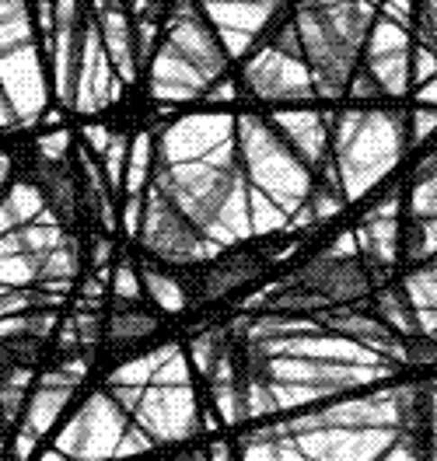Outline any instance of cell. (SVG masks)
Wrapping results in <instances>:
<instances>
[{"label":"cell","instance_id":"6da1fadb","mask_svg":"<svg viewBox=\"0 0 437 461\" xmlns=\"http://www.w3.org/2000/svg\"><path fill=\"white\" fill-rule=\"evenodd\" d=\"M165 18V39L150 63V95L161 102L200 98L228 70L224 39L196 0H172Z\"/></svg>","mask_w":437,"mask_h":461},{"label":"cell","instance_id":"7a4b0ae2","mask_svg":"<svg viewBox=\"0 0 437 461\" xmlns=\"http://www.w3.org/2000/svg\"><path fill=\"white\" fill-rule=\"evenodd\" d=\"M301 59L325 95H340L353 81L368 35L364 7L353 0H301L294 14Z\"/></svg>","mask_w":437,"mask_h":461},{"label":"cell","instance_id":"3957f363","mask_svg":"<svg viewBox=\"0 0 437 461\" xmlns=\"http://www.w3.org/2000/svg\"><path fill=\"white\" fill-rule=\"evenodd\" d=\"M137 238L144 241L147 256L158 259L161 266L186 269V266H200L206 262L217 245L196 228L182 210H175L154 185L144 193V213H141V230Z\"/></svg>","mask_w":437,"mask_h":461},{"label":"cell","instance_id":"277c9868","mask_svg":"<svg viewBox=\"0 0 437 461\" xmlns=\"http://www.w3.org/2000/svg\"><path fill=\"white\" fill-rule=\"evenodd\" d=\"M301 290H308L322 308L329 304H353L360 301L368 290H371V273H368V262L357 259V256H336V252H325L308 262L297 280Z\"/></svg>","mask_w":437,"mask_h":461},{"label":"cell","instance_id":"5b68a950","mask_svg":"<svg viewBox=\"0 0 437 461\" xmlns=\"http://www.w3.org/2000/svg\"><path fill=\"white\" fill-rule=\"evenodd\" d=\"M32 189L39 193V200L46 203V210L59 221V228H70L77 217V178L67 172L63 158H46L39 154L32 165Z\"/></svg>","mask_w":437,"mask_h":461},{"label":"cell","instance_id":"8992f818","mask_svg":"<svg viewBox=\"0 0 437 461\" xmlns=\"http://www.w3.org/2000/svg\"><path fill=\"white\" fill-rule=\"evenodd\" d=\"M98 39H102V50L113 63V70H119V77L130 85L133 70H137L133 25H130V18H126L119 0H98Z\"/></svg>","mask_w":437,"mask_h":461},{"label":"cell","instance_id":"52a82bcc","mask_svg":"<svg viewBox=\"0 0 437 461\" xmlns=\"http://www.w3.org/2000/svg\"><path fill=\"white\" fill-rule=\"evenodd\" d=\"M141 287L147 301H154L161 312H172V315L193 301V287L178 273H172V266H154V262L141 266Z\"/></svg>","mask_w":437,"mask_h":461},{"label":"cell","instance_id":"ba28073f","mask_svg":"<svg viewBox=\"0 0 437 461\" xmlns=\"http://www.w3.org/2000/svg\"><path fill=\"white\" fill-rule=\"evenodd\" d=\"M252 276H256V259L245 256V252H234V256H224V259H217L206 269L196 294H200L204 301H217V297L238 290L241 284H249Z\"/></svg>","mask_w":437,"mask_h":461},{"label":"cell","instance_id":"9c48e42d","mask_svg":"<svg viewBox=\"0 0 437 461\" xmlns=\"http://www.w3.org/2000/svg\"><path fill=\"white\" fill-rule=\"evenodd\" d=\"M154 332H158V315H150L141 304H133V308H116L113 312V318L105 321L102 339L109 346H133L147 339V336H154Z\"/></svg>","mask_w":437,"mask_h":461},{"label":"cell","instance_id":"30bf717a","mask_svg":"<svg viewBox=\"0 0 437 461\" xmlns=\"http://www.w3.org/2000/svg\"><path fill=\"white\" fill-rule=\"evenodd\" d=\"M126 158H130V140L113 133L109 137V147L102 150V175L109 182V189H119L123 178H126Z\"/></svg>","mask_w":437,"mask_h":461},{"label":"cell","instance_id":"8fae6325","mask_svg":"<svg viewBox=\"0 0 437 461\" xmlns=\"http://www.w3.org/2000/svg\"><path fill=\"white\" fill-rule=\"evenodd\" d=\"M168 4L172 0H133V11L147 18V22H161L165 18V11H168Z\"/></svg>","mask_w":437,"mask_h":461},{"label":"cell","instance_id":"7c38bea8","mask_svg":"<svg viewBox=\"0 0 437 461\" xmlns=\"http://www.w3.org/2000/svg\"><path fill=\"white\" fill-rule=\"evenodd\" d=\"M423 35L437 46V0H423Z\"/></svg>","mask_w":437,"mask_h":461},{"label":"cell","instance_id":"4fadbf2b","mask_svg":"<svg viewBox=\"0 0 437 461\" xmlns=\"http://www.w3.org/2000/svg\"><path fill=\"white\" fill-rule=\"evenodd\" d=\"M434 339H437V332H434Z\"/></svg>","mask_w":437,"mask_h":461},{"label":"cell","instance_id":"5bb4252c","mask_svg":"<svg viewBox=\"0 0 437 461\" xmlns=\"http://www.w3.org/2000/svg\"><path fill=\"white\" fill-rule=\"evenodd\" d=\"M130 4H133V0H130Z\"/></svg>","mask_w":437,"mask_h":461}]
</instances>
